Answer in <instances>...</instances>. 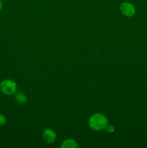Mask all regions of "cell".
Segmentation results:
<instances>
[{
  "label": "cell",
  "mask_w": 147,
  "mask_h": 148,
  "mask_svg": "<svg viewBox=\"0 0 147 148\" xmlns=\"http://www.w3.org/2000/svg\"><path fill=\"white\" fill-rule=\"evenodd\" d=\"M88 124L91 130L99 132L105 130L108 124V119L101 113H95L89 117Z\"/></svg>",
  "instance_id": "6da1fadb"
},
{
  "label": "cell",
  "mask_w": 147,
  "mask_h": 148,
  "mask_svg": "<svg viewBox=\"0 0 147 148\" xmlns=\"http://www.w3.org/2000/svg\"><path fill=\"white\" fill-rule=\"evenodd\" d=\"M17 90V83L12 79H5L0 82V91L4 95H14Z\"/></svg>",
  "instance_id": "7a4b0ae2"
},
{
  "label": "cell",
  "mask_w": 147,
  "mask_h": 148,
  "mask_svg": "<svg viewBox=\"0 0 147 148\" xmlns=\"http://www.w3.org/2000/svg\"><path fill=\"white\" fill-rule=\"evenodd\" d=\"M120 10L121 13L127 17H131L135 14V7L133 6V4L128 1L122 2L120 6Z\"/></svg>",
  "instance_id": "3957f363"
},
{
  "label": "cell",
  "mask_w": 147,
  "mask_h": 148,
  "mask_svg": "<svg viewBox=\"0 0 147 148\" xmlns=\"http://www.w3.org/2000/svg\"><path fill=\"white\" fill-rule=\"evenodd\" d=\"M43 139L48 144H52L54 143L56 140V133L52 129H46L43 131Z\"/></svg>",
  "instance_id": "277c9868"
},
{
  "label": "cell",
  "mask_w": 147,
  "mask_h": 148,
  "mask_svg": "<svg viewBox=\"0 0 147 148\" xmlns=\"http://www.w3.org/2000/svg\"><path fill=\"white\" fill-rule=\"evenodd\" d=\"M79 147V145L76 143V140L73 139H67L64 140L61 145V148H76Z\"/></svg>",
  "instance_id": "5b68a950"
},
{
  "label": "cell",
  "mask_w": 147,
  "mask_h": 148,
  "mask_svg": "<svg viewBox=\"0 0 147 148\" xmlns=\"http://www.w3.org/2000/svg\"><path fill=\"white\" fill-rule=\"evenodd\" d=\"M14 99H15L16 102L19 104H21V105H23V104L27 102V96L24 93L22 92H16L14 93Z\"/></svg>",
  "instance_id": "8992f818"
},
{
  "label": "cell",
  "mask_w": 147,
  "mask_h": 148,
  "mask_svg": "<svg viewBox=\"0 0 147 148\" xmlns=\"http://www.w3.org/2000/svg\"><path fill=\"white\" fill-rule=\"evenodd\" d=\"M7 123V117L2 114H0V126L5 125Z\"/></svg>",
  "instance_id": "52a82bcc"
},
{
  "label": "cell",
  "mask_w": 147,
  "mask_h": 148,
  "mask_svg": "<svg viewBox=\"0 0 147 148\" xmlns=\"http://www.w3.org/2000/svg\"><path fill=\"white\" fill-rule=\"evenodd\" d=\"M105 130H106L108 133H112L115 132V127L112 125H110V124H108V125H107V127H105Z\"/></svg>",
  "instance_id": "ba28073f"
},
{
  "label": "cell",
  "mask_w": 147,
  "mask_h": 148,
  "mask_svg": "<svg viewBox=\"0 0 147 148\" xmlns=\"http://www.w3.org/2000/svg\"><path fill=\"white\" fill-rule=\"evenodd\" d=\"M3 1H1V0H0V11H1V10H2V7H3V3H2Z\"/></svg>",
  "instance_id": "9c48e42d"
},
{
  "label": "cell",
  "mask_w": 147,
  "mask_h": 148,
  "mask_svg": "<svg viewBox=\"0 0 147 148\" xmlns=\"http://www.w3.org/2000/svg\"><path fill=\"white\" fill-rule=\"evenodd\" d=\"M1 1H6V0H1Z\"/></svg>",
  "instance_id": "30bf717a"
}]
</instances>
